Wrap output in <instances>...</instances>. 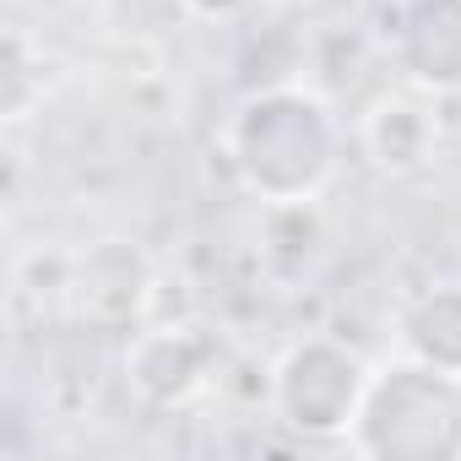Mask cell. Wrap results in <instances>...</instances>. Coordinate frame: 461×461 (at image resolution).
<instances>
[{
  "instance_id": "6da1fadb",
  "label": "cell",
  "mask_w": 461,
  "mask_h": 461,
  "mask_svg": "<svg viewBox=\"0 0 461 461\" xmlns=\"http://www.w3.org/2000/svg\"><path fill=\"white\" fill-rule=\"evenodd\" d=\"M342 131L331 109L304 87L250 93L228 120V163L240 185L272 206H304L337 174Z\"/></svg>"
},
{
  "instance_id": "7a4b0ae2",
  "label": "cell",
  "mask_w": 461,
  "mask_h": 461,
  "mask_svg": "<svg viewBox=\"0 0 461 461\" xmlns=\"http://www.w3.org/2000/svg\"><path fill=\"white\" fill-rule=\"evenodd\" d=\"M353 450L369 461H456L461 456V375L402 358L369 375L353 418Z\"/></svg>"
},
{
  "instance_id": "3957f363",
  "label": "cell",
  "mask_w": 461,
  "mask_h": 461,
  "mask_svg": "<svg viewBox=\"0 0 461 461\" xmlns=\"http://www.w3.org/2000/svg\"><path fill=\"white\" fill-rule=\"evenodd\" d=\"M364 391H369V364L331 337L294 342L272 375V402L283 423L310 439L348 434L364 407Z\"/></svg>"
},
{
  "instance_id": "277c9868",
  "label": "cell",
  "mask_w": 461,
  "mask_h": 461,
  "mask_svg": "<svg viewBox=\"0 0 461 461\" xmlns=\"http://www.w3.org/2000/svg\"><path fill=\"white\" fill-rule=\"evenodd\" d=\"M396 60L418 87H461V0H412L396 28Z\"/></svg>"
},
{
  "instance_id": "5b68a950",
  "label": "cell",
  "mask_w": 461,
  "mask_h": 461,
  "mask_svg": "<svg viewBox=\"0 0 461 461\" xmlns=\"http://www.w3.org/2000/svg\"><path fill=\"white\" fill-rule=\"evenodd\" d=\"M125 375L141 391V402L174 407V402H185L201 385V375H206V342L195 331H141L131 342Z\"/></svg>"
},
{
  "instance_id": "8992f818",
  "label": "cell",
  "mask_w": 461,
  "mask_h": 461,
  "mask_svg": "<svg viewBox=\"0 0 461 461\" xmlns=\"http://www.w3.org/2000/svg\"><path fill=\"white\" fill-rule=\"evenodd\" d=\"M141 294H147V261L136 250L104 245L93 261H82L77 304H82V321L87 326H104V331L131 326L136 310H141Z\"/></svg>"
},
{
  "instance_id": "52a82bcc",
  "label": "cell",
  "mask_w": 461,
  "mask_h": 461,
  "mask_svg": "<svg viewBox=\"0 0 461 461\" xmlns=\"http://www.w3.org/2000/svg\"><path fill=\"white\" fill-rule=\"evenodd\" d=\"M407 353L461 375V288H434L407 310Z\"/></svg>"
},
{
  "instance_id": "ba28073f",
  "label": "cell",
  "mask_w": 461,
  "mask_h": 461,
  "mask_svg": "<svg viewBox=\"0 0 461 461\" xmlns=\"http://www.w3.org/2000/svg\"><path fill=\"white\" fill-rule=\"evenodd\" d=\"M364 136H369V152L385 168H418L423 152H429V114L418 104H407V98H385L369 114Z\"/></svg>"
},
{
  "instance_id": "9c48e42d",
  "label": "cell",
  "mask_w": 461,
  "mask_h": 461,
  "mask_svg": "<svg viewBox=\"0 0 461 461\" xmlns=\"http://www.w3.org/2000/svg\"><path fill=\"white\" fill-rule=\"evenodd\" d=\"M195 6H201L206 17H217V12H240V6H245V0H195Z\"/></svg>"
},
{
  "instance_id": "30bf717a",
  "label": "cell",
  "mask_w": 461,
  "mask_h": 461,
  "mask_svg": "<svg viewBox=\"0 0 461 461\" xmlns=\"http://www.w3.org/2000/svg\"><path fill=\"white\" fill-rule=\"evenodd\" d=\"M277 6H310V0H277Z\"/></svg>"
}]
</instances>
